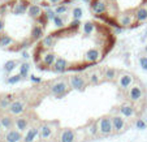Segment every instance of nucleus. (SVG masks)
<instances>
[{
  "label": "nucleus",
  "instance_id": "obj_1",
  "mask_svg": "<svg viewBox=\"0 0 147 142\" xmlns=\"http://www.w3.org/2000/svg\"><path fill=\"white\" fill-rule=\"evenodd\" d=\"M91 12L117 31L147 22V0H90Z\"/></svg>",
  "mask_w": 147,
  "mask_h": 142
},
{
  "label": "nucleus",
  "instance_id": "obj_2",
  "mask_svg": "<svg viewBox=\"0 0 147 142\" xmlns=\"http://www.w3.org/2000/svg\"><path fill=\"white\" fill-rule=\"evenodd\" d=\"M98 131L102 136H111L113 133V125H112V119L109 116H104L99 119L98 121Z\"/></svg>",
  "mask_w": 147,
  "mask_h": 142
},
{
  "label": "nucleus",
  "instance_id": "obj_3",
  "mask_svg": "<svg viewBox=\"0 0 147 142\" xmlns=\"http://www.w3.org/2000/svg\"><path fill=\"white\" fill-rule=\"evenodd\" d=\"M36 4H40L42 7L51 8V7H59V5H68V4L76 3L78 0H31ZM83 1H90V0H83Z\"/></svg>",
  "mask_w": 147,
  "mask_h": 142
},
{
  "label": "nucleus",
  "instance_id": "obj_4",
  "mask_svg": "<svg viewBox=\"0 0 147 142\" xmlns=\"http://www.w3.org/2000/svg\"><path fill=\"white\" fill-rule=\"evenodd\" d=\"M50 91H51V94H52V95L60 98V97H64V95L68 94L69 87H68V85H67V82H65V81H57V82L52 84Z\"/></svg>",
  "mask_w": 147,
  "mask_h": 142
},
{
  "label": "nucleus",
  "instance_id": "obj_5",
  "mask_svg": "<svg viewBox=\"0 0 147 142\" xmlns=\"http://www.w3.org/2000/svg\"><path fill=\"white\" fill-rule=\"evenodd\" d=\"M86 85H87V82H86V80H85L82 76L73 74V76H70L69 77V86L72 87V89L78 90V91H82V90H85Z\"/></svg>",
  "mask_w": 147,
  "mask_h": 142
},
{
  "label": "nucleus",
  "instance_id": "obj_6",
  "mask_svg": "<svg viewBox=\"0 0 147 142\" xmlns=\"http://www.w3.org/2000/svg\"><path fill=\"white\" fill-rule=\"evenodd\" d=\"M8 111L11 115H14V116H20V115H22L25 112V103H24L22 100H13L8 107Z\"/></svg>",
  "mask_w": 147,
  "mask_h": 142
},
{
  "label": "nucleus",
  "instance_id": "obj_7",
  "mask_svg": "<svg viewBox=\"0 0 147 142\" xmlns=\"http://www.w3.org/2000/svg\"><path fill=\"white\" fill-rule=\"evenodd\" d=\"M24 134L18 129H9L4 136V142H22Z\"/></svg>",
  "mask_w": 147,
  "mask_h": 142
},
{
  "label": "nucleus",
  "instance_id": "obj_8",
  "mask_svg": "<svg viewBox=\"0 0 147 142\" xmlns=\"http://www.w3.org/2000/svg\"><path fill=\"white\" fill-rule=\"evenodd\" d=\"M100 56H102V52H100L99 48L98 47H91V48H89V50L85 52L83 59H85V62H87V63H96L98 60L100 59Z\"/></svg>",
  "mask_w": 147,
  "mask_h": 142
},
{
  "label": "nucleus",
  "instance_id": "obj_9",
  "mask_svg": "<svg viewBox=\"0 0 147 142\" xmlns=\"http://www.w3.org/2000/svg\"><path fill=\"white\" fill-rule=\"evenodd\" d=\"M129 99L131 100V102H139V100L143 98V89H142L139 85H131L130 87H129Z\"/></svg>",
  "mask_w": 147,
  "mask_h": 142
},
{
  "label": "nucleus",
  "instance_id": "obj_10",
  "mask_svg": "<svg viewBox=\"0 0 147 142\" xmlns=\"http://www.w3.org/2000/svg\"><path fill=\"white\" fill-rule=\"evenodd\" d=\"M53 136V128L51 124L48 123H43L40 126H39V138L43 139V141H47V139H51Z\"/></svg>",
  "mask_w": 147,
  "mask_h": 142
},
{
  "label": "nucleus",
  "instance_id": "obj_11",
  "mask_svg": "<svg viewBox=\"0 0 147 142\" xmlns=\"http://www.w3.org/2000/svg\"><path fill=\"white\" fill-rule=\"evenodd\" d=\"M45 52H43V55H42V63H43V65H46V67H52L53 64H55L56 62V53L53 52L52 50H43Z\"/></svg>",
  "mask_w": 147,
  "mask_h": 142
},
{
  "label": "nucleus",
  "instance_id": "obj_12",
  "mask_svg": "<svg viewBox=\"0 0 147 142\" xmlns=\"http://www.w3.org/2000/svg\"><path fill=\"white\" fill-rule=\"evenodd\" d=\"M59 142H74L76 139V132L70 128H65L59 134Z\"/></svg>",
  "mask_w": 147,
  "mask_h": 142
},
{
  "label": "nucleus",
  "instance_id": "obj_13",
  "mask_svg": "<svg viewBox=\"0 0 147 142\" xmlns=\"http://www.w3.org/2000/svg\"><path fill=\"white\" fill-rule=\"evenodd\" d=\"M133 81H134V78L131 74H129V73H122V74H120L117 84H119V86L121 87V89H129V87L133 85Z\"/></svg>",
  "mask_w": 147,
  "mask_h": 142
},
{
  "label": "nucleus",
  "instance_id": "obj_14",
  "mask_svg": "<svg viewBox=\"0 0 147 142\" xmlns=\"http://www.w3.org/2000/svg\"><path fill=\"white\" fill-rule=\"evenodd\" d=\"M112 125H113V133H121L125 131V120L122 119V116H112Z\"/></svg>",
  "mask_w": 147,
  "mask_h": 142
},
{
  "label": "nucleus",
  "instance_id": "obj_15",
  "mask_svg": "<svg viewBox=\"0 0 147 142\" xmlns=\"http://www.w3.org/2000/svg\"><path fill=\"white\" fill-rule=\"evenodd\" d=\"M120 114H121L122 116L128 117V119H131V117L136 116V108H134V106L130 103H124L120 107Z\"/></svg>",
  "mask_w": 147,
  "mask_h": 142
},
{
  "label": "nucleus",
  "instance_id": "obj_16",
  "mask_svg": "<svg viewBox=\"0 0 147 142\" xmlns=\"http://www.w3.org/2000/svg\"><path fill=\"white\" fill-rule=\"evenodd\" d=\"M14 45H16V39H14L13 37H11L9 34H5V33L0 34V47L9 48Z\"/></svg>",
  "mask_w": 147,
  "mask_h": 142
},
{
  "label": "nucleus",
  "instance_id": "obj_17",
  "mask_svg": "<svg viewBox=\"0 0 147 142\" xmlns=\"http://www.w3.org/2000/svg\"><path fill=\"white\" fill-rule=\"evenodd\" d=\"M36 137H39V128L38 126H31L26 131L22 142H34Z\"/></svg>",
  "mask_w": 147,
  "mask_h": 142
},
{
  "label": "nucleus",
  "instance_id": "obj_18",
  "mask_svg": "<svg viewBox=\"0 0 147 142\" xmlns=\"http://www.w3.org/2000/svg\"><path fill=\"white\" fill-rule=\"evenodd\" d=\"M14 126L20 132H25L29 129V120L24 116H18L14 119Z\"/></svg>",
  "mask_w": 147,
  "mask_h": 142
},
{
  "label": "nucleus",
  "instance_id": "obj_19",
  "mask_svg": "<svg viewBox=\"0 0 147 142\" xmlns=\"http://www.w3.org/2000/svg\"><path fill=\"white\" fill-rule=\"evenodd\" d=\"M67 67H68V63L64 57H56V62H55V64L52 65V69L55 70V72L61 73L67 69Z\"/></svg>",
  "mask_w": 147,
  "mask_h": 142
},
{
  "label": "nucleus",
  "instance_id": "obj_20",
  "mask_svg": "<svg viewBox=\"0 0 147 142\" xmlns=\"http://www.w3.org/2000/svg\"><path fill=\"white\" fill-rule=\"evenodd\" d=\"M0 123H1V125H3V128L5 131H9V129H12L14 126V120L11 116H1L0 117Z\"/></svg>",
  "mask_w": 147,
  "mask_h": 142
},
{
  "label": "nucleus",
  "instance_id": "obj_21",
  "mask_svg": "<svg viewBox=\"0 0 147 142\" xmlns=\"http://www.w3.org/2000/svg\"><path fill=\"white\" fill-rule=\"evenodd\" d=\"M86 131H87V133H89V136H91V137L96 136V134L99 133V131H98V124H95L94 121L89 123V125L86 126Z\"/></svg>",
  "mask_w": 147,
  "mask_h": 142
},
{
  "label": "nucleus",
  "instance_id": "obj_22",
  "mask_svg": "<svg viewBox=\"0 0 147 142\" xmlns=\"http://www.w3.org/2000/svg\"><path fill=\"white\" fill-rule=\"evenodd\" d=\"M104 78H106L107 81H113L115 78H116V70H115L113 68H107V69L104 70Z\"/></svg>",
  "mask_w": 147,
  "mask_h": 142
},
{
  "label": "nucleus",
  "instance_id": "obj_23",
  "mask_svg": "<svg viewBox=\"0 0 147 142\" xmlns=\"http://www.w3.org/2000/svg\"><path fill=\"white\" fill-rule=\"evenodd\" d=\"M29 69H30V64H28V63H22L20 65V74H21V77H26L29 73Z\"/></svg>",
  "mask_w": 147,
  "mask_h": 142
},
{
  "label": "nucleus",
  "instance_id": "obj_24",
  "mask_svg": "<svg viewBox=\"0 0 147 142\" xmlns=\"http://www.w3.org/2000/svg\"><path fill=\"white\" fill-rule=\"evenodd\" d=\"M16 65H17L16 60H9V62H7L5 64H4V70H5L7 73H9V72H12V70L16 68Z\"/></svg>",
  "mask_w": 147,
  "mask_h": 142
},
{
  "label": "nucleus",
  "instance_id": "obj_25",
  "mask_svg": "<svg viewBox=\"0 0 147 142\" xmlns=\"http://www.w3.org/2000/svg\"><path fill=\"white\" fill-rule=\"evenodd\" d=\"M12 97H5V98H1L0 99V108H8L9 104L12 103L11 102Z\"/></svg>",
  "mask_w": 147,
  "mask_h": 142
},
{
  "label": "nucleus",
  "instance_id": "obj_26",
  "mask_svg": "<svg viewBox=\"0 0 147 142\" xmlns=\"http://www.w3.org/2000/svg\"><path fill=\"white\" fill-rule=\"evenodd\" d=\"M136 128L139 129V131H143V129L147 128V124L143 121V119H137L136 120Z\"/></svg>",
  "mask_w": 147,
  "mask_h": 142
},
{
  "label": "nucleus",
  "instance_id": "obj_27",
  "mask_svg": "<svg viewBox=\"0 0 147 142\" xmlns=\"http://www.w3.org/2000/svg\"><path fill=\"white\" fill-rule=\"evenodd\" d=\"M21 74H16V76H12V77H9L8 80H7V82L8 84H11V85H13V84H17V82H20L21 81Z\"/></svg>",
  "mask_w": 147,
  "mask_h": 142
},
{
  "label": "nucleus",
  "instance_id": "obj_28",
  "mask_svg": "<svg viewBox=\"0 0 147 142\" xmlns=\"http://www.w3.org/2000/svg\"><path fill=\"white\" fill-rule=\"evenodd\" d=\"M53 22H55L56 28H64V21H63V18H61L60 16H55L53 17Z\"/></svg>",
  "mask_w": 147,
  "mask_h": 142
},
{
  "label": "nucleus",
  "instance_id": "obj_29",
  "mask_svg": "<svg viewBox=\"0 0 147 142\" xmlns=\"http://www.w3.org/2000/svg\"><path fill=\"white\" fill-rule=\"evenodd\" d=\"M99 81H100V78H99V74H98L96 72L90 74V82H91V84L96 85V84H99Z\"/></svg>",
  "mask_w": 147,
  "mask_h": 142
},
{
  "label": "nucleus",
  "instance_id": "obj_30",
  "mask_svg": "<svg viewBox=\"0 0 147 142\" xmlns=\"http://www.w3.org/2000/svg\"><path fill=\"white\" fill-rule=\"evenodd\" d=\"M82 13H83V12H82V9H81V8H78V7H77V8H74V9H73V18L80 20L81 17H82Z\"/></svg>",
  "mask_w": 147,
  "mask_h": 142
},
{
  "label": "nucleus",
  "instance_id": "obj_31",
  "mask_svg": "<svg viewBox=\"0 0 147 142\" xmlns=\"http://www.w3.org/2000/svg\"><path fill=\"white\" fill-rule=\"evenodd\" d=\"M139 64H141V67L143 68L144 70H147V57H146V56L139 57Z\"/></svg>",
  "mask_w": 147,
  "mask_h": 142
},
{
  "label": "nucleus",
  "instance_id": "obj_32",
  "mask_svg": "<svg viewBox=\"0 0 147 142\" xmlns=\"http://www.w3.org/2000/svg\"><path fill=\"white\" fill-rule=\"evenodd\" d=\"M4 29H5V24H4V20L0 17V34L4 33Z\"/></svg>",
  "mask_w": 147,
  "mask_h": 142
},
{
  "label": "nucleus",
  "instance_id": "obj_33",
  "mask_svg": "<svg viewBox=\"0 0 147 142\" xmlns=\"http://www.w3.org/2000/svg\"><path fill=\"white\" fill-rule=\"evenodd\" d=\"M30 80L34 82H42V78H38L36 76H30Z\"/></svg>",
  "mask_w": 147,
  "mask_h": 142
},
{
  "label": "nucleus",
  "instance_id": "obj_34",
  "mask_svg": "<svg viewBox=\"0 0 147 142\" xmlns=\"http://www.w3.org/2000/svg\"><path fill=\"white\" fill-rule=\"evenodd\" d=\"M22 56H24L25 59H28V57H29V53H28V52H24V53H22Z\"/></svg>",
  "mask_w": 147,
  "mask_h": 142
},
{
  "label": "nucleus",
  "instance_id": "obj_35",
  "mask_svg": "<svg viewBox=\"0 0 147 142\" xmlns=\"http://www.w3.org/2000/svg\"><path fill=\"white\" fill-rule=\"evenodd\" d=\"M3 125H1V123H0V134H1V132H3Z\"/></svg>",
  "mask_w": 147,
  "mask_h": 142
},
{
  "label": "nucleus",
  "instance_id": "obj_36",
  "mask_svg": "<svg viewBox=\"0 0 147 142\" xmlns=\"http://www.w3.org/2000/svg\"><path fill=\"white\" fill-rule=\"evenodd\" d=\"M146 52H147V46H146Z\"/></svg>",
  "mask_w": 147,
  "mask_h": 142
}]
</instances>
